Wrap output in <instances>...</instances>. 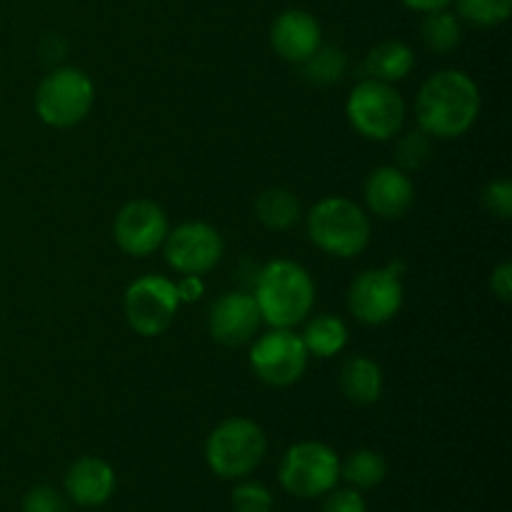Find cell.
I'll return each mask as SVG.
<instances>
[{
    "mask_svg": "<svg viewBox=\"0 0 512 512\" xmlns=\"http://www.w3.org/2000/svg\"><path fill=\"white\" fill-rule=\"evenodd\" d=\"M405 263H390L385 268L363 270L348 288V310L358 323L385 325L400 313L405 300Z\"/></svg>",
    "mask_w": 512,
    "mask_h": 512,
    "instance_id": "cell-9",
    "label": "cell"
},
{
    "mask_svg": "<svg viewBox=\"0 0 512 512\" xmlns=\"http://www.w3.org/2000/svg\"><path fill=\"white\" fill-rule=\"evenodd\" d=\"M480 88L460 68L438 70L430 75L415 98L418 128L433 140H455L468 133L480 115Z\"/></svg>",
    "mask_w": 512,
    "mask_h": 512,
    "instance_id": "cell-1",
    "label": "cell"
},
{
    "mask_svg": "<svg viewBox=\"0 0 512 512\" xmlns=\"http://www.w3.org/2000/svg\"><path fill=\"white\" fill-rule=\"evenodd\" d=\"M268 453L265 430L250 418H228L205 440V463L218 478L243 480Z\"/></svg>",
    "mask_w": 512,
    "mask_h": 512,
    "instance_id": "cell-4",
    "label": "cell"
},
{
    "mask_svg": "<svg viewBox=\"0 0 512 512\" xmlns=\"http://www.w3.org/2000/svg\"><path fill=\"white\" fill-rule=\"evenodd\" d=\"M93 105V78L75 65L50 70L35 90V113L50 128H75L88 118Z\"/></svg>",
    "mask_w": 512,
    "mask_h": 512,
    "instance_id": "cell-5",
    "label": "cell"
},
{
    "mask_svg": "<svg viewBox=\"0 0 512 512\" xmlns=\"http://www.w3.org/2000/svg\"><path fill=\"white\" fill-rule=\"evenodd\" d=\"M270 45L275 55L290 65H303L323 45L318 18L308 10H283L270 25Z\"/></svg>",
    "mask_w": 512,
    "mask_h": 512,
    "instance_id": "cell-14",
    "label": "cell"
},
{
    "mask_svg": "<svg viewBox=\"0 0 512 512\" xmlns=\"http://www.w3.org/2000/svg\"><path fill=\"white\" fill-rule=\"evenodd\" d=\"M180 305L173 280L165 275H140L125 288V323L140 338H158L173 325Z\"/></svg>",
    "mask_w": 512,
    "mask_h": 512,
    "instance_id": "cell-8",
    "label": "cell"
},
{
    "mask_svg": "<svg viewBox=\"0 0 512 512\" xmlns=\"http://www.w3.org/2000/svg\"><path fill=\"white\" fill-rule=\"evenodd\" d=\"M248 360L260 383L270 388H290L305 375L310 355L298 333L270 328L268 333L255 335Z\"/></svg>",
    "mask_w": 512,
    "mask_h": 512,
    "instance_id": "cell-10",
    "label": "cell"
},
{
    "mask_svg": "<svg viewBox=\"0 0 512 512\" xmlns=\"http://www.w3.org/2000/svg\"><path fill=\"white\" fill-rule=\"evenodd\" d=\"M170 233V220L158 203L148 198L128 200L118 210L113 223L115 245L125 255L133 258H148L155 250L163 248Z\"/></svg>",
    "mask_w": 512,
    "mask_h": 512,
    "instance_id": "cell-12",
    "label": "cell"
},
{
    "mask_svg": "<svg viewBox=\"0 0 512 512\" xmlns=\"http://www.w3.org/2000/svg\"><path fill=\"white\" fill-rule=\"evenodd\" d=\"M255 218L263 228L275 230V233H285L293 225L300 223L303 218V205H300L298 195L288 188H268L255 198Z\"/></svg>",
    "mask_w": 512,
    "mask_h": 512,
    "instance_id": "cell-19",
    "label": "cell"
},
{
    "mask_svg": "<svg viewBox=\"0 0 512 512\" xmlns=\"http://www.w3.org/2000/svg\"><path fill=\"white\" fill-rule=\"evenodd\" d=\"M340 478L355 490H373L388 478V463L378 450H355L348 458L340 460Z\"/></svg>",
    "mask_w": 512,
    "mask_h": 512,
    "instance_id": "cell-21",
    "label": "cell"
},
{
    "mask_svg": "<svg viewBox=\"0 0 512 512\" xmlns=\"http://www.w3.org/2000/svg\"><path fill=\"white\" fill-rule=\"evenodd\" d=\"M435 140L420 128L408 130L395 143V168L405 170V173H415V170L425 168L433 160Z\"/></svg>",
    "mask_w": 512,
    "mask_h": 512,
    "instance_id": "cell-24",
    "label": "cell"
},
{
    "mask_svg": "<svg viewBox=\"0 0 512 512\" xmlns=\"http://www.w3.org/2000/svg\"><path fill=\"white\" fill-rule=\"evenodd\" d=\"M458 18L473 28H498L512 13V0H455Z\"/></svg>",
    "mask_w": 512,
    "mask_h": 512,
    "instance_id": "cell-25",
    "label": "cell"
},
{
    "mask_svg": "<svg viewBox=\"0 0 512 512\" xmlns=\"http://www.w3.org/2000/svg\"><path fill=\"white\" fill-rule=\"evenodd\" d=\"M300 338H303L310 358L328 360L343 353L345 345H348V325L338 315H315L313 320H305V330Z\"/></svg>",
    "mask_w": 512,
    "mask_h": 512,
    "instance_id": "cell-20",
    "label": "cell"
},
{
    "mask_svg": "<svg viewBox=\"0 0 512 512\" xmlns=\"http://www.w3.org/2000/svg\"><path fill=\"white\" fill-rule=\"evenodd\" d=\"M298 68L305 83L315 85V88H328V85L343 80L345 70H348V55L340 45H320Z\"/></svg>",
    "mask_w": 512,
    "mask_h": 512,
    "instance_id": "cell-23",
    "label": "cell"
},
{
    "mask_svg": "<svg viewBox=\"0 0 512 512\" xmlns=\"http://www.w3.org/2000/svg\"><path fill=\"white\" fill-rule=\"evenodd\" d=\"M305 228L315 248L340 260L358 258L373 238L370 215L343 195L318 200L305 215Z\"/></svg>",
    "mask_w": 512,
    "mask_h": 512,
    "instance_id": "cell-3",
    "label": "cell"
},
{
    "mask_svg": "<svg viewBox=\"0 0 512 512\" xmlns=\"http://www.w3.org/2000/svg\"><path fill=\"white\" fill-rule=\"evenodd\" d=\"M403 5H408L410 10H418V13H433V10L448 8L453 0H400Z\"/></svg>",
    "mask_w": 512,
    "mask_h": 512,
    "instance_id": "cell-32",
    "label": "cell"
},
{
    "mask_svg": "<svg viewBox=\"0 0 512 512\" xmlns=\"http://www.w3.org/2000/svg\"><path fill=\"white\" fill-rule=\"evenodd\" d=\"M278 480L285 493L300 500L323 498L340 480V458L330 445L303 440L285 450L278 468Z\"/></svg>",
    "mask_w": 512,
    "mask_h": 512,
    "instance_id": "cell-7",
    "label": "cell"
},
{
    "mask_svg": "<svg viewBox=\"0 0 512 512\" xmlns=\"http://www.w3.org/2000/svg\"><path fill=\"white\" fill-rule=\"evenodd\" d=\"M260 325H263V318H260L258 303L248 290H228L210 305L208 330L215 343L225 348L253 343Z\"/></svg>",
    "mask_w": 512,
    "mask_h": 512,
    "instance_id": "cell-13",
    "label": "cell"
},
{
    "mask_svg": "<svg viewBox=\"0 0 512 512\" xmlns=\"http://www.w3.org/2000/svg\"><path fill=\"white\" fill-rule=\"evenodd\" d=\"M23 512H68V500L50 485H35L25 493Z\"/></svg>",
    "mask_w": 512,
    "mask_h": 512,
    "instance_id": "cell-28",
    "label": "cell"
},
{
    "mask_svg": "<svg viewBox=\"0 0 512 512\" xmlns=\"http://www.w3.org/2000/svg\"><path fill=\"white\" fill-rule=\"evenodd\" d=\"M323 512H368V503H365L363 493L355 488L330 490Z\"/></svg>",
    "mask_w": 512,
    "mask_h": 512,
    "instance_id": "cell-29",
    "label": "cell"
},
{
    "mask_svg": "<svg viewBox=\"0 0 512 512\" xmlns=\"http://www.w3.org/2000/svg\"><path fill=\"white\" fill-rule=\"evenodd\" d=\"M230 503H233L235 512H273L275 500L263 483L243 480L230 493Z\"/></svg>",
    "mask_w": 512,
    "mask_h": 512,
    "instance_id": "cell-26",
    "label": "cell"
},
{
    "mask_svg": "<svg viewBox=\"0 0 512 512\" xmlns=\"http://www.w3.org/2000/svg\"><path fill=\"white\" fill-rule=\"evenodd\" d=\"M115 470L108 460L95 458V455H83L73 460L70 468L65 470V495L70 503L80 508H100L108 503L115 493Z\"/></svg>",
    "mask_w": 512,
    "mask_h": 512,
    "instance_id": "cell-16",
    "label": "cell"
},
{
    "mask_svg": "<svg viewBox=\"0 0 512 512\" xmlns=\"http://www.w3.org/2000/svg\"><path fill=\"white\" fill-rule=\"evenodd\" d=\"M490 290H493V295L503 305L512 303V263H508V260L493 268V273H490Z\"/></svg>",
    "mask_w": 512,
    "mask_h": 512,
    "instance_id": "cell-30",
    "label": "cell"
},
{
    "mask_svg": "<svg viewBox=\"0 0 512 512\" xmlns=\"http://www.w3.org/2000/svg\"><path fill=\"white\" fill-rule=\"evenodd\" d=\"M420 38H423V45L430 53H453L460 40H463V20L450 13L448 8L425 13L423 25H420Z\"/></svg>",
    "mask_w": 512,
    "mask_h": 512,
    "instance_id": "cell-22",
    "label": "cell"
},
{
    "mask_svg": "<svg viewBox=\"0 0 512 512\" xmlns=\"http://www.w3.org/2000/svg\"><path fill=\"white\" fill-rule=\"evenodd\" d=\"M225 243L218 228L203 220L180 223L163 243L165 263L180 275H205L223 260Z\"/></svg>",
    "mask_w": 512,
    "mask_h": 512,
    "instance_id": "cell-11",
    "label": "cell"
},
{
    "mask_svg": "<svg viewBox=\"0 0 512 512\" xmlns=\"http://www.w3.org/2000/svg\"><path fill=\"white\" fill-rule=\"evenodd\" d=\"M365 205L380 220H400L415 205V185L405 170L395 165H380L365 178Z\"/></svg>",
    "mask_w": 512,
    "mask_h": 512,
    "instance_id": "cell-15",
    "label": "cell"
},
{
    "mask_svg": "<svg viewBox=\"0 0 512 512\" xmlns=\"http://www.w3.org/2000/svg\"><path fill=\"white\" fill-rule=\"evenodd\" d=\"M175 288H178L180 303H195V300H200L205 295V283L200 275H183L175 283Z\"/></svg>",
    "mask_w": 512,
    "mask_h": 512,
    "instance_id": "cell-31",
    "label": "cell"
},
{
    "mask_svg": "<svg viewBox=\"0 0 512 512\" xmlns=\"http://www.w3.org/2000/svg\"><path fill=\"white\" fill-rule=\"evenodd\" d=\"M415 68V53L403 40H383L363 60V73L383 83H400Z\"/></svg>",
    "mask_w": 512,
    "mask_h": 512,
    "instance_id": "cell-18",
    "label": "cell"
},
{
    "mask_svg": "<svg viewBox=\"0 0 512 512\" xmlns=\"http://www.w3.org/2000/svg\"><path fill=\"white\" fill-rule=\"evenodd\" d=\"M480 203H483L485 213L493 215L498 220H510L512 215V183L508 178L490 180L483 190H480Z\"/></svg>",
    "mask_w": 512,
    "mask_h": 512,
    "instance_id": "cell-27",
    "label": "cell"
},
{
    "mask_svg": "<svg viewBox=\"0 0 512 512\" xmlns=\"http://www.w3.org/2000/svg\"><path fill=\"white\" fill-rule=\"evenodd\" d=\"M345 115L358 135L373 143H388L405 125V100L393 83L365 78L350 90Z\"/></svg>",
    "mask_w": 512,
    "mask_h": 512,
    "instance_id": "cell-6",
    "label": "cell"
},
{
    "mask_svg": "<svg viewBox=\"0 0 512 512\" xmlns=\"http://www.w3.org/2000/svg\"><path fill=\"white\" fill-rule=\"evenodd\" d=\"M383 370L368 355H350L338 373V388L348 403L358 408L375 405L383 395Z\"/></svg>",
    "mask_w": 512,
    "mask_h": 512,
    "instance_id": "cell-17",
    "label": "cell"
},
{
    "mask_svg": "<svg viewBox=\"0 0 512 512\" xmlns=\"http://www.w3.org/2000/svg\"><path fill=\"white\" fill-rule=\"evenodd\" d=\"M253 298L268 328H288L305 323L315 305L313 275L295 260H270L255 275Z\"/></svg>",
    "mask_w": 512,
    "mask_h": 512,
    "instance_id": "cell-2",
    "label": "cell"
}]
</instances>
